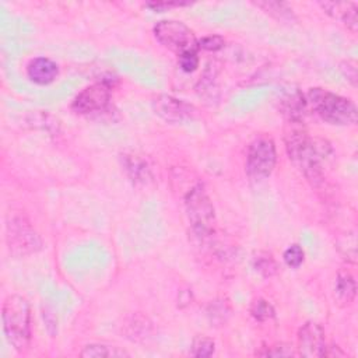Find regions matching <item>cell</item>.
<instances>
[{
	"mask_svg": "<svg viewBox=\"0 0 358 358\" xmlns=\"http://www.w3.org/2000/svg\"><path fill=\"white\" fill-rule=\"evenodd\" d=\"M285 147L295 166L312 185H317L323 178L322 161L326 157L327 145L313 140L302 130H292L285 137Z\"/></svg>",
	"mask_w": 358,
	"mask_h": 358,
	"instance_id": "cell-1",
	"label": "cell"
},
{
	"mask_svg": "<svg viewBox=\"0 0 358 358\" xmlns=\"http://www.w3.org/2000/svg\"><path fill=\"white\" fill-rule=\"evenodd\" d=\"M306 103L324 122L337 126H351L357 123L355 103L338 94L324 88H310L306 94Z\"/></svg>",
	"mask_w": 358,
	"mask_h": 358,
	"instance_id": "cell-2",
	"label": "cell"
},
{
	"mask_svg": "<svg viewBox=\"0 0 358 358\" xmlns=\"http://www.w3.org/2000/svg\"><path fill=\"white\" fill-rule=\"evenodd\" d=\"M3 330L7 341L17 350L25 351L31 341V308L21 295H10L3 303Z\"/></svg>",
	"mask_w": 358,
	"mask_h": 358,
	"instance_id": "cell-3",
	"label": "cell"
},
{
	"mask_svg": "<svg viewBox=\"0 0 358 358\" xmlns=\"http://www.w3.org/2000/svg\"><path fill=\"white\" fill-rule=\"evenodd\" d=\"M185 208L194 235L203 241L214 234L215 211L211 199L201 185L193 186L185 196Z\"/></svg>",
	"mask_w": 358,
	"mask_h": 358,
	"instance_id": "cell-4",
	"label": "cell"
},
{
	"mask_svg": "<svg viewBox=\"0 0 358 358\" xmlns=\"http://www.w3.org/2000/svg\"><path fill=\"white\" fill-rule=\"evenodd\" d=\"M275 161L277 152L274 141L270 137L260 136L248 147L245 162L246 173L253 180H263L271 175Z\"/></svg>",
	"mask_w": 358,
	"mask_h": 358,
	"instance_id": "cell-5",
	"label": "cell"
},
{
	"mask_svg": "<svg viewBox=\"0 0 358 358\" xmlns=\"http://www.w3.org/2000/svg\"><path fill=\"white\" fill-rule=\"evenodd\" d=\"M154 36L162 46L178 55L199 49L193 31L180 21L162 20L157 22L154 27Z\"/></svg>",
	"mask_w": 358,
	"mask_h": 358,
	"instance_id": "cell-6",
	"label": "cell"
},
{
	"mask_svg": "<svg viewBox=\"0 0 358 358\" xmlns=\"http://www.w3.org/2000/svg\"><path fill=\"white\" fill-rule=\"evenodd\" d=\"M7 245L14 256H25L41 249L42 242L36 231L24 217H13L7 222Z\"/></svg>",
	"mask_w": 358,
	"mask_h": 358,
	"instance_id": "cell-7",
	"label": "cell"
},
{
	"mask_svg": "<svg viewBox=\"0 0 358 358\" xmlns=\"http://www.w3.org/2000/svg\"><path fill=\"white\" fill-rule=\"evenodd\" d=\"M110 99V88L106 83H95L85 87L73 101L71 108L81 115L98 113L106 109Z\"/></svg>",
	"mask_w": 358,
	"mask_h": 358,
	"instance_id": "cell-8",
	"label": "cell"
},
{
	"mask_svg": "<svg viewBox=\"0 0 358 358\" xmlns=\"http://www.w3.org/2000/svg\"><path fill=\"white\" fill-rule=\"evenodd\" d=\"M152 109L155 115L169 123H182L185 120H190L196 113V109L190 103L166 94L154 98Z\"/></svg>",
	"mask_w": 358,
	"mask_h": 358,
	"instance_id": "cell-9",
	"label": "cell"
},
{
	"mask_svg": "<svg viewBox=\"0 0 358 358\" xmlns=\"http://www.w3.org/2000/svg\"><path fill=\"white\" fill-rule=\"evenodd\" d=\"M324 331L316 322H306L298 330V355L301 357H323L324 352Z\"/></svg>",
	"mask_w": 358,
	"mask_h": 358,
	"instance_id": "cell-10",
	"label": "cell"
},
{
	"mask_svg": "<svg viewBox=\"0 0 358 358\" xmlns=\"http://www.w3.org/2000/svg\"><path fill=\"white\" fill-rule=\"evenodd\" d=\"M27 74L31 81L39 85H48L59 74L57 64L48 57H35L27 66Z\"/></svg>",
	"mask_w": 358,
	"mask_h": 358,
	"instance_id": "cell-11",
	"label": "cell"
},
{
	"mask_svg": "<svg viewBox=\"0 0 358 358\" xmlns=\"http://www.w3.org/2000/svg\"><path fill=\"white\" fill-rule=\"evenodd\" d=\"M320 7L334 20L341 21L348 29L357 32L358 28V15H357V4L355 3H334L324 1L320 3Z\"/></svg>",
	"mask_w": 358,
	"mask_h": 358,
	"instance_id": "cell-12",
	"label": "cell"
},
{
	"mask_svg": "<svg viewBox=\"0 0 358 358\" xmlns=\"http://www.w3.org/2000/svg\"><path fill=\"white\" fill-rule=\"evenodd\" d=\"M123 166L129 178L137 185H147L152 179V171L147 161L137 154H124Z\"/></svg>",
	"mask_w": 358,
	"mask_h": 358,
	"instance_id": "cell-13",
	"label": "cell"
},
{
	"mask_svg": "<svg viewBox=\"0 0 358 358\" xmlns=\"http://www.w3.org/2000/svg\"><path fill=\"white\" fill-rule=\"evenodd\" d=\"M357 295V282L347 268H341L334 281V298L341 306L352 303Z\"/></svg>",
	"mask_w": 358,
	"mask_h": 358,
	"instance_id": "cell-14",
	"label": "cell"
},
{
	"mask_svg": "<svg viewBox=\"0 0 358 358\" xmlns=\"http://www.w3.org/2000/svg\"><path fill=\"white\" fill-rule=\"evenodd\" d=\"M306 98L299 91L288 92L282 101H281V109L282 113L288 116L291 120H301L303 117L305 109H306Z\"/></svg>",
	"mask_w": 358,
	"mask_h": 358,
	"instance_id": "cell-15",
	"label": "cell"
},
{
	"mask_svg": "<svg viewBox=\"0 0 358 358\" xmlns=\"http://www.w3.org/2000/svg\"><path fill=\"white\" fill-rule=\"evenodd\" d=\"M253 4L280 21H292L295 18L292 8L282 1H256Z\"/></svg>",
	"mask_w": 358,
	"mask_h": 358,
	"instance_id": "cell-16",
	"label": "cell"
},
{
	"mask_svg": "<svg viewBox=\"0 0 358 358\" xmlns=\"http://www.w3.org/2000/svg\"><path fill=\"white\" fill-rule=\"evenodd\" d=\"M81 357H95V358H108V357H129V352L120 350L115 345L106 344H88L80 352Z\"/></svg>",
	"mask_w": 358,
	"mask_h": 358,
	"instance_id": "cell-17",
	"label": "cell"
},
{
	"mask_svg": "<svg viewBox=\"0 0 358 358\" xmlns=\"http://www.w3.org/2000/svg\"><path fill=\"white\" fill-rule=\"evenodd\" d=\"M252 264L263 277H273L278 270L273 255L268 252H257L252 259Z\"/></svg>",
	"mask_w": 358,
	"mask_h": 358,
	"instance_id": "cell-18",
	"label": "cell"
},
{
	"mask_svg": "<svg viewBox=\"0 0 358 358\" xmlns=\"http://www.w3.org/2000/svg\"><path fill=\"white\" fill-rule=\"evenodd\" d=\"M214 350H215V343L213 338L206 336H197L192 341L190 355L206 358V357H211L214 354Z\"/></svg>",
	"mask_w": 358,
	"mask_h": 358,
	"instance_id": "cell-19",
	"label": "cell"
},
{
	"mask_svg": "<svg viewBox=\"0 0 358 358\" xmlns=\"http://www.w3.org/2000/svg\"><path fill=\"white\" fill-rule=\"evenodd\" d=\"M250 315L259 320V322H266L271 317H274V308L271 306L270 302H267L263 298H257L252 302L250 309H249Z\"/></svg>",
	"mask_w": 358,
	"mask_h": 358,
	"instance_id": "cell-20",
	"label": "cell"
},
{
	"mask_svg": "<svg viewBox=\"0 0 358 358\" xmlns=\"http://www.w3.org/2000/svg\"><path fill=\"white\" fill-rule=\"evenodd\" d=\"M284 257V262L288 267H292V268H296L299 267L302 263H303V259H305V253H303V249L294 243L291 246H288L282 255Z\"/></svg>",
	"mask_w": 358,
	"mask_h": 358,
	"instance_id": "cell-21",
	"label": "cell"
},
{
	"mask_svg": "<svg viewBox=\"0 0 358 358\" xmlns=\"http://www.w3.org/2000/svg\"><path fill=\"white\" fill-rule=\"evenodd\" d=\"M179 67L185 73H193L199 67V56L197 50H189L182 55H179Z\"/></svg>",
	"mask_w": 358,
	"mask_h": 358,
	"instance_id": "cell-22",
	"label": "cell"
},
{
	"mask_svg": "<svg viewBox=\"0 0 358 358\" xmlns=\"http://www.w3.org/2000/svg\"><path fill=\"white\" fill-rule=\"evenodd\" d=\"M224 43H225V41L220 35H207L197 41L199 49H204L208 52H217V50L222 49Z\"/></svg>",
	"mask_w": 358,
	"mask_h": 358,
	"instance_id": "cell-23",
	"label": "cell"
},
{
	"mask_svg": "<svg viewBox=\"0 0 358 358\" xmlns=\"http://www.w3.org/2000/svg\"><path fill=\"white\" fill-rule=\"evenodd\" d=\"M256 354L263 355V357H292V355H296V352L292 350V347L289 344H282V343L267 347L266 351H259Z\"/></svg>",
	"mask_w": 358,
	"mask_h": 358,
	"instance_id": "cell-24",
	"label": "cell"
},
{
	"mask_svg": "<svg viewBox=\"0 0 358 358\" xmlns=\"http://www.w3.org/2000/svg\"><path fill=\"white\" fill-rule=\"evenodd\" d=\"M147 7L152 8L154 11H165L166 8L171 7H180V6H189V3H182V1H155V3H147Z\"/></svg>",
	"mask_w": 358,
	"mask_h": 358,
	"instance_id": "cell-25",
	"label": "cell"
},
{
	"mask_svg": "<svg viewBox=\"0 0 358 358\" xmlns=\"http://www.w3.org/2000/svg\"><path fill=\"white\" fill-rule=\"evenodd\" d=\"M340 69H341L344 77H347V80L351 81L352 85H355L357 84V67H355V64L351 63V62H345V63L341 64Z\"/></svg>",
	"mask_w": 358,
	"mask_h": 358,
	"instance_id": "cell-26",
	"label": "cell"
}]
</instances>
